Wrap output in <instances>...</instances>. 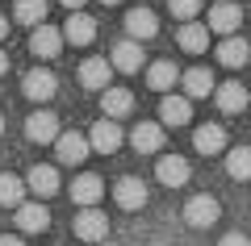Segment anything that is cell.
Returning a JSON list of instances; mask_svg holds the SVG:
<instances>
[{
    "label": "cell",
    "instance_id": "obj_21",
    "mask_svg": "<svg viewBox=\"0 0 251 246\" xmlns=\"http://www.w3.org/2000/svg\"><path fill=\"white\" fill-rule=\"evenodd\" d=\"M63 38H67L72 46H88L92 38H97V21H92V17H84V13L75 9L72 17H67V29H63Z\"/></svg>",
    "mask_w": 251,
    "mask_h": 246
},
{
    "label": "cell",
    "instance_id": "obj_33",
    "mask_svg": "<svg viewBox=\"0 0 251 246\" xmlns=\"http://www.w3.org/2000/svg\"><path fill=\"white\" fill-rule=\"evenodd\" d=\"M59 4H67V9L75 13V9H80V4H88V0H59Z\"/></svg>",
    "mask_w": 251,
    "mask_h": 246
},
{
    "label": "cell",
    "instance_id": "obj_16",
    "mask_svg": "<svg viewBox=\"0 0 251 246\" xmlns=\"http://www.w3.org/2000/svg\"><path fill=\"white\" fill-rule=\"evenodd\" d=\"M29 50L38 54V59H54V54L63 50V34L54 25H34V38H29Z\"/></svg>",
    "mask_w": 251,
    "mask_h": 246
},
{
    "label": "cell",
    "instance_id": "obj_19",
    "mask_svg": "<svg viewBox=\"0 0 251 246\" xmlns=\"http://www.w3.org/2000/svg\"><path fill=\"white\" fill-rule=\"evenodd\" d=\"M25 184H29V192H38V196H54V192H59V167L38 163V167H29Z\"/></svg>",
    "mask_w": 251,
    "mask_h": 246
},
{
    "label": "cell",
    "instance_id": "obj_36",
    "mask_svg": "<svg viewBox=\"0 0 251 246\" xmlns=\"http://www.w3.org/2000/svg\"><path fill=\"white\" fill-rule=\"evenodd\" d=\"M100 4H122V0H100Z\"/></svg>",
    "mask_w": 251,
    "mask_h": 246
},
{
    "label": "cell",
    "instance_id": "obj_28",
    "mask_svg": "<svg viewBox=\"0 0 251 246\" xmlns=\"http://www.w3.org/2000/svg\"><path fill=\"white\" fill-rule=\"evenodd\" d=\"M13 17H17L21 25H42L46 21V0H17V4H13Z\"/></svg>",
    "mask_w": 251,
    "mask_h": 246
},
{
    "label": "cell",
    "instance_id": "obj_27",
    "mask_svg": "<svg viewBox=\"0 0 251 246\" xmlns=\"http://www.w3.org/2000/svg\"><path fill=\"white\" fill-rule=\"evenodd\" d=\"M226 171H230V179H251V146H234L230 155H226Z\"/></svg>",
    "mask_w": 251,
    "mask_h": 246
},
{
    "label": "cell",
    "instance_id": "obj_23",
    "mask_svg": "<svg viewBox=\"0 0 251 246\" xmlns=\"http://www.w3.org/2000/svg\"><path fill=\"white\" fill-rule=\"evenodd\" d=\"M180 84H184V96L188 100H201V96H214V75H209L205 67H193L180 75Z\"/></svg>",
    "mask_w": 251,
    "mask_h": 246
},
{
    "label": "cell",
    "instance_id": "obj_37",
    "mask_svg": "<svg viewBox=\"0 0 251 246\" xmlns=\"http://www.w3.org/2000/svg\"><path fill=\"white\" fill-rule=\"evenodd\" d=\"M0 134H4V113H0Z\"/></svg>",
    "mask_w": 251,
    "mask_h": 246
},
{
    "label": "cell",
    "instance_id": "obj_34",
    "mask_svg": "<svg viewBox=\"0 0 251 246\" xmlns=\"http://www.w3.org/2000/svg\"><path fill=\"white\" fill-rule=\"evenodd\" d=\"M4 71H9V54L0 50V75H4Z\"/></svg>",
    "mask_w": 251,
    "mask_h": 246
},
{
    "label": "cell",
    "instance_id": "obj_9",
    "mask_svg": "<svg viewBox=\"0 0 251 246\" xmlns=\"http://www.w3.org/2000/svg\"><path fill=\"white\" fill-rule=\"evenodd\" d=\"M122 138H126V134L117 130V121H113V117L97 121V125H92V134H88V142H92V150H97V155H117Z\"/></svg>",
    "mask_w": 251,
    "mask_h": 246
},
{
    "label": "cell",
    "instance_id": "obj_3",
    "mask_svg": "<svg viewBox=\"0 0 251 246\" xmlns=\"http://www.w3.org/2000/svg\"><path fill=\"white\" fill-rule=\"evenodd\" d=\"M105 234H109V217L97 209V204H84V209L75 213V238H84V242H100Z\"/></svg>",
    "mask_w": 251,
    "mask_h": 246
},
{
    "label": "cell",
    "instance_id": "obj_7",
    "mask_svg": "<svg viewBox=\"0 0 251 246\" xmlns=\"http://www.w3.org/2000/svg\"><path fill=\"white\" fill-rule=\"evenodd\" d=\"M155 179H159L163 188H184V184H188V158L163 155L159 163H155Z\"/></svg>",
    "mask_w": 251,
    "mask_h": 246
},
{
    "label": "cell",
    "instance_id": "obj_4",
    "mask_svg": "<svg viewBox=\"0 0 251 246\" xmlns=\"http://www.w3.org/2000/svg\"><path fill=\"white\" fill-rule=\"evenodd\" d=\"M218 217H222V209H218V201H214V196H205V192L193 196V201L184 204V221H188L193 229H209Z\"/></svg>",
    "mask_w": 251,
    "mask_h": 246
},
{
    "label": "cell",
    "instance_id": "obj_8",
    "mask_svg": "<svg viewBox=\"0 0 251 246\" xmlns=\"http://www.w3.org/2000/svg\"><path fill=\"white\" fill-rule=\"evenodd\" d=\"M109 79H113V63L109 59H84L80 63V84L88 92H105Z\"/></svg>",
    "mask_w": 251,
    "mask_h": 246
},
{
    "label": "cell",
    "instance_id": "obj_22",
    "mask_svg": "<svg viewBox=\"0 0 251 246\" xmlns=\"http://www.w3.org/2000/svg\"><path fill=\"white\" fill-rule=\"evenodd\" d=\"M100 109H105V117H126L134 113V92L130 88H105V96H100Z\"/></svg>",
    "mask_w": 251,
    "mask_h": 246
},
{
    "label": "cell",
    "instance_id": "obj_1",
    "mask_svg": "<svg viewBox=\"0 0 251 246\" xmlns=\"http://www.w3.org/2000/svg\"><path fill=\"white\" fill-rule=\"evenodd\" d=\"M21 92H25V100H34V105H46V100L59 92V79H54V71L34 67V71H25V79H21Z\"/></svg>",
    "mask_w": 251,
    "mask_h": 246
},
{
    "label": "cell",
    "instance_id": "obj_32",
    "mask_svg": "<svg viewBox=\"0 0 251 246\" xmlns=\"http://www.w3.org/2000/svg\"><path fill=\"white\" fill-rule=\"evenodd\" d=\"M0 246H25V238H17V234H4V238H0Z\"/></svg>",
    "mask_w": 251,
    "mask_h": 246
},
{
    "label": "cell",
    "instance_id": "obj_30",
    "mask_svg": "<svg viewBox=\"0 0 251 246\" xmlns=\"http://www.w3.org/2000/svg\"><path fill=\"white\" fill-rule=\"evenodd\" d=\"M168 9H172V17L193 21V17H197V9H201V0H168Z\"/></svg>",
    "mask_w": 251,
    "mask_h": 246
},
{
    "label": "cell",
    "instance_id": "obj_2",
    "mask_svg": "<svg viewBox=\"0 0 251 246\" xmlns=\"http://www.w3.org/2000/svg\"><path fill=\"white\" fill-rule=\"evenodd\" d=\"M88 150H92L88 134H59L54 138V155H59L63 167H80L84 158H88Z\"/></svg>",
    "mask_w": 251,
    "mask_h": 246
},
{
    "label": "cell",
    "instance_id": "obj_24",
    "mask_svg": "<svg viewBox=\"0 0 251 246\" xmlns=\"http://www.w3.org/2000/svg\"><path fill=\"white\" fill-rule=\"evenodd\" d=\"M188 117H193V100L188 96H163V105H159L163 125H188Z\"/></svg>",
    "mask_w": 251,
    "mask_h": 246
},
{
    "label": "cell",
    "instance_id": "obj_11",
    "mask_svg": "<svg viewBox=\"0 0 251 246\" xmlns=\"http://www.w3.org/2000/svg\"><path fill=\"white\" fill-rule=\"evenodd\" d=\"M100 196H105V179H100L97 171H80V176L72 179V201L80 204V209L84 204H97Z\"/></svg>",
    "mask_w": 251,
    "mask_h": 246
},
{
    "label": "cell",
    "instance_id": "obj_10",
    "mask_svg": "<svg viewBox=\"0 0 251 246\" xmlns=\"http://www.w3.org/2000/svg\"><path fill=\"white\" fill-rule=\"evenodd\" d=\"M25 138L29 142H54L59 138V117L50 109H38V113L25 117Z\"/></svg>",
    "mask_w": 251,
    "mask_h": 246
},
{
    "label": "cell",
    "instance_id": "obj_35",
    "mask_svg": "<svg viewBox=\"0 0 251 246\" xmlns=\"http://www.w3.org/2000/svg\"><path fill=\"white\" fill-rule=\"evenodd\" d=\"M4 34H9V17H0V38H4Z\"/></svg>",
    "mask_w": 251,
    "mask_h": 246
},
{
    "label": "cell",
    "instance_id": "obj_12",
    "mask_svg": "<svg viewBox=\"0 0 251 246\" xmlns=\"http://www.w3.org/2000/svg\"><path fill=\"white\" fill-rule=\"evenodd\" d=\"M109 63H113V71H138V67H147V59H143V46L134 42V38H122V42L113 46V54H109Z\"/></svg>",
    "mask_w": 251,
    "mask_h": 246
},
{
    "label": "cell",
    "instance_id": "obj_31",
    "mask_svg": "<svg viewBox=\"0 0 251 246\" xmlns=\"http://www.w3.org/2000/svg\"><path fill=\"white\" fill-rule=\"evenodd\" d=\"M218 246H251V238H247V234H239V229H230L226 238H218Z\"/></svg>",
    "mask_w": 251,
    "mask_h": 246
},
{
    "label": "cell",
    "instance_id": "obj_6",
    "mask_svg": "<svg viewBox=\"0 0 251 246\" xmlns=\"http://www.w3.org/2000/svg\"><path fill=\"white\" fill-rule=\"evenodd\" d=\"M113 201L122 204V209H130V213L143 209V204H147V184H143L138 176H122V179L113 184Z\"/></svg>",
    "mask_w": 251,
    "mask_h": 246
},
{
    "label": "cell",
    "instance_id": "obj_38",
    "mask_svg": "<svg viewBox=\"0 0 251 246\" xmlns=\"http://www.w3.org/2000/svg\"><path fill=\"white\" fill-rule=\"evenodd\" d=\"M247 109H251V105H247Z\"/></svg>",
    "mask_w": 251,
    "mask_h": 246
},
{
    "label": "cell",
    "instance_id": "obj_18",
    "mask_svg": "<svg viewBox=\"0 0 251 246\" xmlns=\"http://www.w3.org/2000/svg\"><path fill=\"white\" fill-rule=\"evenodd\" d=\"M193 150H197V155H222V150H226V130H222V125H197V134H193Z\"/></svg>",
    "mask_w": 251,
    "mask_h": 246
},
{
    "label": "cell",
    "instance_id": "obj_5",
    "mask_svg": "<svg viewBox=\"0 0 251 246\" xmlns=\"http://www.w3.org/2000/svg\"><path fill=\"white\" fill-rule=\"evenodd\" d=\"M159 34V17H155L151 9H130L126 13V38H134V42H147V38H155Z\"/></svg>",
    "mask_w": 251,
    "mask_h": 246
},
{
    "label": "cell",
    "instance_id": "obj_29",
    "mask_svg": "<svg viewBox=\"0 0 251 246\" xmlns=\"http://www.w3.org/2000/svg\"><path fill=\"white\" fill-rule=\"evenodd\" d=\"M25 179L21 176H0V204H13V209H17L21 201H25Z\"/></svg>",
    "mask_w": 251,
    "mask_h": 246
},
{
    "label": "cell",
    "instance_id": "obj_15",
    "mask_svg": "<svg viewBox=\"0 0 251 246\" xmlns=\"http://www.w3.org/2000/svg\"><path fill=\"white\" fill-rule=\"evenodd\" d=\"M209 34H214L209 25L184 21V25H180V34H176V42H180V50H184V54H201V50H209Z\"/></svg>",
    "mask_w": 251,
    "mask_h": 246
},
{
    "label": "cell",
    "instance_id": "obj_25",
    "mask_svg": "<svg viewBox=\"0 0 251 246\" xmlns=\"http://www.w3.org/2000/svg\"><path fill=\"white\" fill-rule=\"evenodd\" d=\"M176 79H180V71H176V63H168V59H159V63L147 67V88L151 92H172Z\"/></svg>",
    "mask_w": 251,
    "mask_h": 246
},
{
    "label": "cell",
    "instance_id": "obj_14",
    "mask_svg": "<svg viewBox=\"0 0 251 246\" xmlns=\"http://www.w3.org/2000/svg\"><path fill=\"white\" fill-rule=\"evenodd\" d=\"M214 105L222 109L226 117H234V113H243V109L251 105V96H247L243 84H222V88H214Z\"/></svg>",
    "mask_w": 251,
    "mask_h": 246
},
{
    "label": "cell",
    "instance_id": "obj_20",
    "mask_svg": "<svg viewBox=\"0 0 251 246\" xmlns=\"http://www.w3.org/2000/svg\"><path fill=\"white\" fill-rule=\"evenodd\" d=\"M50 225V213H46V204H17V229L21 234H42V229Z\"/></svg>",
    "mask_w": 251,
    "mask_h": 246
},
{
    "label": "cell",
    "instance_id": "obj_13",
    "mask_svg": "<svg viewBox=\"0 0 251 246\" xmlns=\"http://www.w3.org/2000/svg\"><path fill=\"white\" fill-rule=\"evenodd\" d=\"M239 25H243V9H239V4L218 0L214 9H209V29H214V34H234Z\"/></svg>",
    "mask_w": 251,
    "mask_h": 246
},
{
    "label": "cell",
    "instance_id": "obj_26",
    "mask_svg": "<svg viewBox=\"0 0 251 246\" xmlns=\"http://www.w3.org/2000/svg\"><path fill=\"white\" fill-rule=\"evenodd\" d=\"M218 63H222V67H243V63H251V46L243 42V38L226 34V42L218 46Z\"/></svg>",
    "mask_w": 251,
    "mask_h": 246
},
{
    "label": "cell",
    "instance_id": "obj_17",
    "mask_svg": "<svg viewBox=\"0 0 251 246\" xmlns=\"http://www.w3.org/2000/svg\"><path fill=\"white\" fill-rule=\"evenodd\" d=\"M130 142H134L138 155H155V150H163V125H159V121H143V125H134Z\"/></svg>",
    "mask_w": 251,
    "mask_h": 246
}]
</instances>
